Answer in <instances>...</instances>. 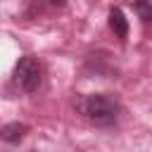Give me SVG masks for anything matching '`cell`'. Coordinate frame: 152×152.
<instances>
[{"label": "cell", "mask_w": 152, "mask_h": 152, "mask_svg": "<svg viewBox=\"0 0 152 152\" xmlns=\"http://www.w3.org/2000/svg\"><path fill=\"white\" fill-rule=\"evenodd\" d=\"M40 5H48V7H52V10H59V7H64L66 5V0H38Z\"/></svg>", "instance_id": "obj_6"}, {"label": "cell", "mask_w": 152, "mask_h": 152, "mask_svg": "<svg viewBox=\"0 0 152 152\" xmlns=\"http://www.w3.org/2000/svg\"><path fill=\"white\" fill-rule=\"evenodd\" d=\"M26 131H28V126L26 124H19V121H12V124H5L2 128H0V138L5 140V142H19L24 135H26Z\"/></svg>", "instance_id": "obj_3"}, {"label": "cell", "mask_w": 152, "mask_h": 152, "mask_svg": "<svg viewBox=\"0 0 152 152\" xmlns=\"http://www.w3.org/2000/svg\"><path fill=\"white\" fill-rule=\"evenodd\" d=\"M109 28L114 31V36L119 38H126L128 36V19L124 17V12L119 7H112L109 10Z\"/></svg>", "instance_id": "obj_4"}, {"label": "cell", "mask_w": 152, "mask_h": 152, "mask_svg": "<svg viewBox=\"0 0 152 152\" xmlns=\"http://www.w3.org/2000/svg\"><path fill=\"white\" fill-rule=\"evenodd\" d=\"M81 109L88 116V121H93L95 126H109L119 116V102L112 95H107V93H93V95H88L83 100Z\"/></svg>", "instance_id": "obj_1"}, {"label": "cell", "mask_w": 152, "mask_h": 152, "mask_svg": "<svg viewBox=\"0 0 152 152\" xmlns=\"http://www.w3.org/2000/svg\"><path fill=\"white\" fill-rule=\"evenodd\" d=\"M133 7H135V12L140 14L142 21H150L152 19V5H150V0H135Z\"/></svg>", "instance_id": "obj_5"}, {"label": "cell", "mask_w": 152, "mask_h": 152, "mask_svg": "<svg viewBox=\"0 0 152 152\" xmlns=\"http://www.w3.org/2000/svg\"><path fill=\"white\" fill-rule=\"evenodd\" d=\"M12 81H14L21 90L33 93V90L38 88V83H40V64H38V59H33V57H21V59L17 62V66H14Z\"/></svg>", "instance_id": "obj_2"}]
</instances>
